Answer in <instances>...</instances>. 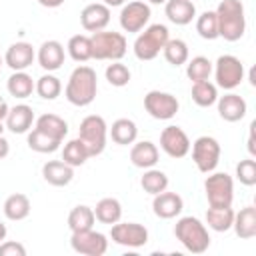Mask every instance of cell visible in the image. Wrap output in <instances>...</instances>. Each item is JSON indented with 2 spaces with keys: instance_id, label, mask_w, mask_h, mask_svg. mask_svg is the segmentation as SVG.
I'll list each match as a JSON object with an SVG mask.
<instances>
[{
  "instance_id": "1",
  "label": "cell",
  "mask_w": 256,
  "mask_h": 256,
  "mask_svg": "<svg viewBox=\"0 0 256 256\" xmlns=\"http://www.w3.org/2000/svg\"><path fill=\"white\" fill-rule=\"evenodd\" d=\"M96 92H98V78H96L94 68L84 66V64L76 66L70 72L68 82H66V88H64L66 100L72 106L84 108V106H88V104L94 102Z\"/></svg>"
},
{
  "instance_id": "2",
  "label": "cell",
  "mask_w": 256,
  "mask_h": 256,
  "mask_svg": "<svg viewBox=\"0 0 256 256\" xmlns=\"http://www.w3.org/2000/svg\"><path fill=\"white\" fill-rule=\"evenodd\" d=\"M218 18V38L236 42L246 32V14L240 0H222L214 10Z\"/></svg>"
},
{
  "instance_id": "3",
  "label": "cell",
  "mask_w": 256,
  "mask_h": 256,
  "mask_svg": "<svg viewBox=\"0 0 256 256\" xmlns=\"http://www.w3.org/2000/svg\"><path fill=\"white\" fill-rule=\"evenodd\" d=\"M176 240L192 254H202L210 248V234L202 220L196 216H182L174 224Z\"/></svg>"
},
{
  "instance_id": "4",
  "label": "cell",
  "mask_w": 256,
  "mask_h": 256,
  "mask_svg": "<svg viewBox=\"0 0 256 256\" xmlns=\"http://www.w3.org/2000/svg\"><path fill=\"white\" fill-rule=\"evenodd\" d=\"M170 40V32L164 24H150L144 28V32H138L134 40V56L138 60H154L164 44Z\"/></svg>"
},
{
  "instance_id": "5",
  "label": "cell",
  "mask_w": 256,
  "mask_h": 256,
  "mask_svg": "<svg viewBox=\"0 0 256 256\" xmlns=\"http://www.w3.org/2000/svg\"><path fill=\"white\" fill-rule=\"evenodd\" d=\"M78 138L80 142L86 146L90 158L92 156H100L106 148V140H108V124L102 116L98 114H90L86 118H82L80 128H78Z\"/></svg>"
},
{
  "instance_id": "6",
  "label": "cell",
  "mask_w": 256,
  "mask_h": 256,
  "mask_svg": "<svg viewBox=\"0 0 256 256\" xmlns=\"http://www.w3.org/2000/svg\"><path fill=\"white\" fill-rule=\"evenodd\" d=\"M92 42V58L94 60H110L116 62L126 54L128 42L124 38L122 32H108V30H100L94 32L90 36Z\"/></svg>"
},
{
  "instance_id": "7",
  "label": "cell",
  "mask_w": 256,
  "mask_h": 256,
  "mask_svg": "<svg viewBox=\"0 0 256 256\" xmlns=\"http://www.w3.org/2000/svg\"><path fill=\"white\" fill-rule=\"evenodd\" d=\"M206 200L212 208H228L234 200V180L226 172H210L204 180Z\"/></svg>"
},
{
  "instance_id": "8",
  "label": "cell",
  "mask_w": 256,
  "mask_h": 256,
  "mask_svg": "<svg viewBox=\"0 0 256 256\" xmlns=\"http://www.w3.org/2000/svg\"><path fill=\"white\" fill-rule=\"evenodd\" d=\"M212 72L216 78V86L224 90H234L244 80V64L232 54L218 56L216 64H212Z\"/></svg>"
},
{
  "instance_id": "9",
  "label": "cell",
  "mask_w": 256,
  "mask_h": 256,
  "mask_svg": "<svg viewBox=\"0 0 256 256\" xmlns=\"http://www.w3.org/2000/svg\"><path fill=\"white\" fill-rule=\"evenodd\" d=\"M190 148H192V160L202 174H210L216 170L222 150L214 136H198L190 144Z\"/></svg>"
},
{
  "instance_id": "10",
  "label": "cell",
  "mask_w": 256,
  "mask_h": 256,
  "mask_svg": "<svg viewBox=\"0 0 256 256\" xmlns=\"http://www.w3.org/2000/svg\"><path fill=\"white\" fill-rule=\"evenodd\" d=\"M150 16H152L150 4L148 2H142V0H134V2L122 4V10H120L118 20H120V26H122L124 32L138 34V32H142L148 26Z\"/></svg>"
},
{
  "instance_id": "11",
  "label": "cell",
  "mask_w": 256,
  "mask_h": 256,
  "mask_svg": "<svg viewBox=\"0 0 256 256\" xmlns=\"http://www.w3.org/2000/svg\"><path fill=\"white\" fill-rule=\"evenodd\" d=\"M70 246L74 252L84 256H104L108 250V236L102 232H96L94 228L72 232Z\"/></svg>"
},
{
  "instance_id": "12",
  "label": "cell",
  "mask_w": 256,
  "mask_h": 256,
  "mask_svg": "<svg viewBox=\"0 0 256 256\" xmlns=\"http://www.w3.org/2000/svg\"><path fill=\"white\" fill-rule=\"evenodd\" d=\"M110 238L118 246L142 248L148 242V228L138 222H116L110 226Z\"/></svg>"
},
{
  "instance_id": "13",
  "label": "cell",
  "mask_w": 256,
  "mask_h": 256,
  "mask_svg": "<svg viewBox=\"0 0 256 256\" xmlns=\"http://www.w3.org/2000/svg\"><path fill=\"white\" fill-rule=\"evenodd\" d=\"M144 108L146 112L156 120H170L176 116L180 102L174 94L162 92V90H150L144 96Z\"/></svg>"
},
{
  "instance_id": "14",
  "label": "cell",
  "mask_w": 256,
  "mask_h": 256,
  "mask_svg": "<svg viewBox=\"0 0 256 256\" xmlns=\"http://www.w3.org/2000/svg\"><path fill=\"white\" fill-rule=\"evenodd\" d=\"M160 148L170 158H184L190 152V138L180 126H166L160 132Z\"/></svg>"
},
{
  "instance_id": "15",
  "label": "cell",
  "mask_w": 256,
  "mask_h": 256,
  "mask_svg": "<svg viewBox=\"0 0 256 256\" xmlns=\"http://www.w3.org/2000/svg\"><path fill=\"white\" fill-rule=\"evenodd\" d=\"M34 60H36V50L30 42H24V40L10 44L6 48V54H4V64L8 68H12V72L30 68Z\"/></svg>"
},
{
  "instance_id": "16",
  "label": "cell",
  "mask_w": 256,
  "mask_h": 256,
  "mask_svg": "<svg viewBox=\"0 0 256 256\" xmlns=\"http://www.w3.org/2000/svg\"><path fill=\"white\" fill-rule=\"evenodd\" d=\"M80 24L86 32H100L110 24V8L102 2H94L82 8L80 12Z\"/></svg>"
},
{
  "instance_id": "17",
  "label": "cell",
  "mask_w": 256,
  "mask_h": 256,
  "mask_svg": "<svg viewBox=\"0 0 256 256\" xmlns=\"http://www.w3.org/2000/svg\"><path fill=\"white\" fill-rule=\"evenodd\" d=\"M64 58H66V52H64V46L58 40L42 42L38 52H36V60H38L40 68L46 70V72H56L58 68H62Z\"/></svg>"
},
{
  "instance_id": "18",
  "label": "cell",
  "mask_w": 256,
  "mask_h": 256,
  "mask_svg": "<svg viewBox=\"0 0 256 256\" xmlns=\"http://www.w3.org/2000/svg\"><path fill=\"white\" fill-rule=\"evenodd\" d=\"M184 210V200L180 194L176 192H160V194H154V200H152V212L162 218V220H170V218H176L180 216V212Z\"/></svg>"
},
{
  "instance_id": "19",
  "label": "cell",
  "mask_w": 256,
  "mask_h": 256,
  "mask_svg": "<svg viewBox=\"0 0 256 256\" xmlns=\"http://www.w3.org/2000/svg\"><path fill=\"white\" fill-rule=\"evenodd\" d=\"M216 106H218V116L222 120H226V122H238L248 112L246 100L240 94H234V92H228L224 96H218Z\"/></svg>"
},
{
  "instance_id": "20",
  "label": "cell",
  "mask_w": 256,
  "mask_h": 256,
  "mask_svg": "<svg viewBox=\"0 0 256 256\" xmlns=\"http://www.w3.org/2000/svg\"><path fill=\"white\" fill-rule=\"evenodd\" d=\"M34 120L36 118H34L32 106H28V104H16V106H12L8 110L6 120H4V126L12 134H26V132H30Z\"/></svg>"
},
{
  "instance_id": "21",
  "label": "cell",
  "mask_w": 256,
  "mask_h": 256,
  "mask_svg": "<svg viewBox=\"0 0 256 256\" xmlns=\"http://www.w3.org/2000/svg\"><path fill=\"white\" fill-rule=\"evenodd\" d=\"M158 146L150 140H140V142H134L132 148H130V162L136 166V168H152L158 164Z\"/></svg>"
},
{
  "instance_id": "22",
  "label": "cell",
  "mask_w": 256,
  "mask_h": 256,
  "mask_svg": "<svg viewBox=\"0 0 256 256\" xmlns=\"http://www.w3.org/2000/svg\"><path fill=\"white\" fill-rule=\"evenodd\" d=\"M164 14L172 24L186 26L196 18V6L192 0H166Z\"/></svg>"
},
{
  "instance_id": "23",
  "label": "cell",
  "mask_w": 256,
  "mask_h": 256,
  "mask_svg": "<svg viewBox=\"0 0 256 256\" xmlns=\"http://www.w3.org/2000/svg\"><path fill=\"white\" fill-rule=\"evenodd\" d=\"M42 178L52 186H68L74 178V168L64 160H48L42 166Z\"/></svg>"
},
{
  "instance_id": "24",
  "label": "cell",
  "mask_w": 256,
  "mask_h": 256,
  "mask_svg": "<svg viewBox=\"0 0 256 256\" xmlns=\"http://www.w3.org/2000/svg\"><path fill=\"white\" fill-rule=\"evenodd\" d=\"M232 228H234L238 238L252 240L256 236V208L244 206V208H240V212H234Z\"/></svg>"
},
{
  "instance_id": "25",
  "label": "cell",
  "mask_w": 256,
  "mask_h": 256,
  "mask_svg": "<svg viewBox=\"0 0 256 256\" xmlns=\"http://www.w3.org/2000/svg\"><path fill=\"white\" fill-rule=\"evenodd\" d=\"M108 134H110V138H112L114 144L128 146V144H134L136 142V138H138V126L130 118H118L108 128Z\"/></svg>"
},
{
  "instance_id": "26",
  "label": "cell",
  "mask_w": 256,
  "mask_h": 256,
  "mask_svg": "<svg viewBox=\"0 0 256 256\" xmlns=\"http://www.w3.org/2000/svg\"><path fill=\"white\" fill-rule=\"evenodd\" d=\"M34 86L36 82L32 80V76L26 72V70H18V72H12L8 82H6V90L10 96L18 98V100H24V98H30L32 92H34Z\"/></svg>"
},
{
  "instance_id": "27",
  "label": "cell",
  "mask_w": 256,
  "mask_h": 256,
  "mask_svg": "<svg viewBox=\"0 0 256 256\" xmlns=\"http://www.w3.org/2000/svg\"><path fill=\"white\" fill-rule=\"evenodd\" d=\"M34 128H38V130H42L44 134H48V136H52V138H56V140H60V142H64V138H66V134H68V124H66V120L64 118H60L58 114H42V116H38L36 120H34Z\"/></svg>"
},
{
  "instance_id": "28",
  "label": "cell",
  "mask_w": 256,
  "mask_h": 256,
  "mask_svg": "<svg viewBox=\"0 0 256 256\" xmlns=\"http://www.w3.org/2000/svg\"><path fill=\"white\" fill-rule=\"evenodd\" d=\"M30 208H32V206H30V198H28L26 194H20V192L10 194V196L4 200V206H2L4 216H6L8 220H12V222H20V220L28 218Z\"/></svg>"
},
{
  "instance_id": "29",
  "label": "cell",
  "mask_w": 256,
  "mask_h": 256,
  "mask_svg": "<svg viewBox=\"0 0 256 256\" xmlns=\"http://www.w3.org/2000/svg\"><path fill=\"white\" fill-rule=\"evenodd\" d=\"M92 210H94L96 220L102 224H108V226L116 224L122 218V204L116 198H102L96 202V208H92Z\"/></svg>"
},
{
  "instance_id": "30",
  "label": "cell",
  "mask_w": 256,
  "mask_h": 256,
  "mask_svg": "<svg viewBox=\"0 0 256 256\" xmlns=\"http://www.w3.org/2000/svg\"><path fill=\"white\" fill-rule=\"evenodd\" d=\"M192 100L196 106L200 108H210L212 104H216L218 100V86L212 84L210 80H202V82H192V92H190Z\"/></svg>"
},
{
  "instance_id": "31",
  "label": "cell",
  "mask_w": 256,
  "mask_h": 256,
  "mask_svg": "<svg viewBox=\"0 0 256 256\" xmlns=\"http://www.w3.org/2000/svg\"><path fill=\"white\" fill-rule=\"evenodd\" d=\"M66 52L68 56L74 60V62H88L92 58V42H90V36L86 34H74L68 44H66Z\"/></svg>"
},
{
  "instance_id": "32",
  "label": "cell",
  "mask_w": 256,
  "mask_h": 256,
  "mask_svg": "<svg viewBox=\"0 0 256 256\" xmlns=\"http://www.w3.org/2000/svg\"><path fill=\"white\" fill-rule=\"evenodd\" d=\"M234 222V210L232 206L228 208H208L206 210V224L214 232H228Z\"/></svg>"
},
{
  "instance_id": "33",
  "label": "cell",
  "mask_w": 256,
  "mask_h": 256,
  "mask_svg": "<svg viewBox=\"0 0 256 256\" xmlns=\"http://www.w3.org/2000/svg\"><path fill=\"white\" fill-rule=\"evenodd\" d=\"M26 142H28V148L34 150V152H38V154H52V152H56V150L60 148V144H62L60 140H56V138L44 134V132L38 130V128H32V130L28 132Z\"/></svg>"
},
{
  "instance_id": "34",
  "label": "cell",
  "mask_w": 256,
  "mask_h": 256,
  "mask_svg": "<svg viewBox=\"0 0 256 256\" xmlns=\"http://www.w3.org/2000/svg\"><path fill=\"white\" fill-rule=\"evenodd\" d=\"M96 222V216H94V210L86 204H78L70 210L68 214V228L70 232H78V230H88L92 228Z\"/></svg>"
},
{
  "instance_id": "35",
  "label": "cell",
  "mask_w": 256,
  "mask_h": 256,
  "mask_svg": "<svg viewBox=\"0 0 256 256\" xmlns=\"http://www.w3.org/2000/svg\"><path fill=\"white\" fill-rule=\"evenodd\" d=\"M140 186H142V190L146 194H152V196L160 194V192H164L168 188V176H166V172H162V170H158L154 166L146 168L142 178H140Z\"/></svg>"
},
{
  "instance_id": "36",
  "label": "cell",
  "mask_w": 256,
  "mask_h": 256,
  "mask_svg": "<svg viewBox=\"0 0 256 256\" xmlns=\"http://www.w3.org/2000/svg\"><path fill=\"white\" fill-rule=\"evenodd\" d=\"M162 52H164L166 62L172 64V66H182V64H186V62H188V56H190L188 44H186L182 38H170V40L164 44Z\"/></svg>"
},
{
  "instance_id": "37",
  "label": "cell",
  "mask_w": 256,
  "mask_h": 256,
  "mask_svg": "<svg viewBox=\"0 0 256 256\" xmlns=\"http://www.w3.org/2000/svg\"><path fill=\"white\" fill-rule=\"evenodd\" d=\"M88 158H90V154H88L86 146L80 142V138L68 140V142L64 144V148H62V160H64L66 164H70L72 168L82 166Z\"/></svg>"
},
{
  "instance_id": "38",
  "label": "cell",
  "mask_w": 256,
  "mask_h": 256,
  "mask_svg": "<svg viewBox=\"0 0 256 256\" xmlns=\"http://www.w3.org/2000/svg\"><path fill=\"white\" fill-rule=\"evenodd\" d=\"M34 92L44 98V100H56L62 92V82L58 76H54L52 72L48 74H42L38 80H36V86H34Z\"/></svg>"
},
{
  "instance_id": "39",
  "label": "cell",
  "mask_w": 256,
  "mask_h": 256,
  "mask_svg": "<svg viewBox=\"0 0 256 256\" xmlns=\"http://www.w3.org/2000/svg\"><path fill=\"white\" fill-rule=\"evenodd\" d=\"M196 32L204 40H216L218 38V18L214 10H206L200 16H196Z\"/></svg>"
},
{
  "instance_id": "40",
  "label": "cell",
  "mask_w": 256,
  "mask_h": 256,
  "mask_svg": "<svg viewBox=\"0 0 256 256\" xmlns=\"http://www.w3.org/2000/svg\"><path fill=\"white\" fill-rule=\"evenodd\" d=\"M210 74H212V62L206 56H194L192 60L186 62V76L192 82L210 80Z\"/></svg>"
},
{
  "instance_id": "41",
  "label": "cell",
  "mask_w": 256,
  "mask_h": 256,
  "mask_svg": "<svg viewBox=\"0 0 256 256\" xmlns=\"http://www.w3.org/2000/svg\"><path fill=\"white\" fill-rule=\"evenodd\" d=\"M104 76H106L108 84H112V86H116V88H122V86H126V84L130 82L132 72H130V68H128L126 64H122L120 60H116V62H112V64L106 66Z\"/></svg>"
},
{
  "instance_id": "42",
  "label": "cell",
  "mask_w": 256,
  "mask_h": 256,
  "mask_svg": "<svg viewBox=\"0 0 256 256\" xmlns=\"http://www.w3.org/2000/svg\"><path fill=\"white\" fill-rule=\"evenodd\" d=\"M236 178L244 186H254L256 184V160L254 158L240 160L236 164Z\"/></svg>"
},
{
  "instance_id": "43",
  "label": "cell",
  "mask_w": 256,
  "mask_h": 256,
  "mask_svg": "<svg viewBox=\"0 0 256 256\" xmlns=\"http://www.w3.org/2000/svg\"><path fill=\"white\" fill-rule=\"evenodd\" d=\"M0 256H26V248L20 242L4 240L0 242Z\"/></svg>"
},
{
  "instance_id": "44",
  "label": "cell",
  "mask_w": 256,
  "mask_h": 256,
  "mask_svg": "<svg viewBox=\"0 0 256 256\" xmlns=\"http://www.w3.org/2000/svg\"><path fill=\"white\" fill-rule=\"evenodd\" d=\"M8 110H10V106H8V102L0 96V134L4 132V120H6V114H8Z\"/></svg>"
},
{
  "instance_id": "45",
  "label": "cell",
  "mask_w": 256,
  "mask_h": 256,
  "mask_svg": "<svg viewBox=\"0 0 256 256\" xmlns=\"http://www.w3.org/2000/svg\"><path fill=\"white\" fill-rule=\"evenodd\" d=\"M8 154H10V142L0 134V160H2V158H6Z\"/></svg>"
},
{
  "instance_id": "46",
  "label": "cell",
  "mask_w": 256,
  "mask_h": 256,
  "mask_svg": "<svg viewBox=\"0 0 256 256\" xmlns=\"http://www.w3.org/2000/svg\"><path fill=\"white\" fill-rule=\"evenodd\" d=\"M248 152L252 156L256 154V146H254V122L250 124V132H248Z\"/></svg>"
},
{
  "instance_id": "47",
  "label": "cell",
  "mask_w": 256,
  "mask_h": 256,
  "mask_svg": "<svg viewBox=\"0 0 256 256\" xmlns=\"http://www.w3.org/2000/svg\"><path fill=\"white\" fill-rule=\"evenodd\" d=\"M40 6H44V8H58V6H62L66 0H36Z\"/></svg>"
},
{
  "instance_id": "48",
  "label": "cell",
  "mask_w": 256,
  "mask_h": 256,
  "mask_svg": "<svg viewBox=\"0 0 256 256\" xmlns=\"http://www.w3.org/2000/svg\"><path fill=\"white\" fill-rule=\"evenodd\" d=\"M102 4H106L108 8H116V6L126 4V0H102Z\"/></svg>"
},
{
  "instance_id": "49",
  "label": "cell",
  "mask_w": 256,
  "mask_h": 256,
  "mask_svg": "<svg viewBox=\"0 0 256 256\" xmlns=\"http://www.w3.org/2000/svg\"><path fill=\"white\" fill-rule=\"evenodd\" d=\"M6 234H8V228H6V224H4V222H0V242H4V240H6Z\"/></svg>"
},
{
  "instance_id": "50",
  "label": "cell",
  "mask_w": 256,
  "mask_h": 256,
  "mask_svg": "<svg viewBox=\"0 0 256 256\" xmlns=\"http://www.w3.org/2000/svg\"><path fill=\"white\" fill-rule=\"evenodd\" d=\"M150 4H166V0H148Z\"/></svg>"
},
{
  "instance_id": "51",
  "label": "cell",
  "mask_w": 256,
  "mask_h": 256,
  "mask_svg": "<svg viewBox=\"0 0 256 256\" xmlns=\"http://www.w3.org/2000/svg\"><path fill=\"white\" fill-rule=\"evenodd\" d=\"M2 64H4V56H0V68H2Z\"/></svg>"
}]
</instances>
